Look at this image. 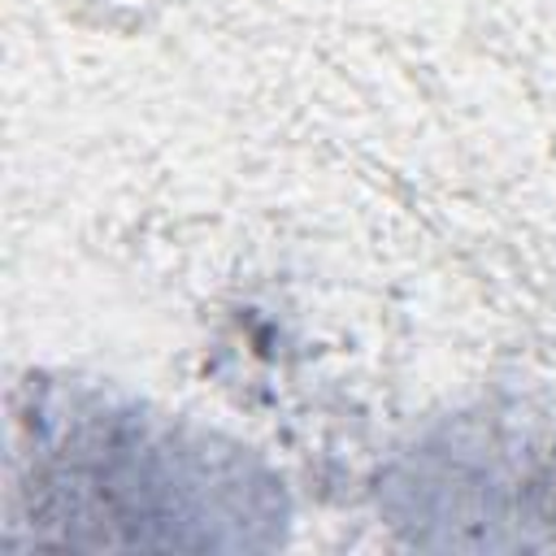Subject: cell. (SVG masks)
Masks as SVG:
<instances>
[{"label": "cell", "mask_w": 556, "mask_h": 556, "mask_svg": "<svg viewBox=\"0 0 556 556\" xmlns=\"http://www.w3.org/2000/svg\"><path fill=\"white\" fill-rule=\"evenodd\" d=\"M13 526L70 547H269L278 486L239 452H213L117 408H35L17 447Z\"/></svg>", "instance_id": "cell-1"}]
</instances>
